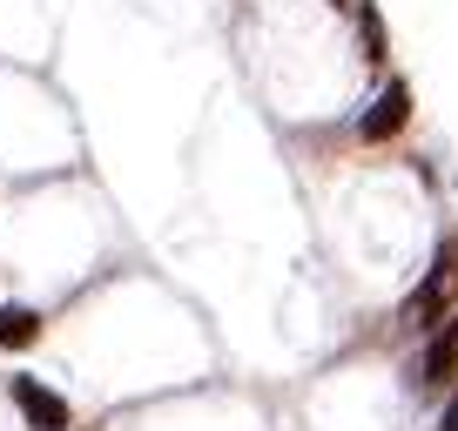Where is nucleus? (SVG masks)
Returning a JSON list of instances; mask_svg holds the SVG:
<instances>
[{
	"instance_id": "6e6552de",
	"label": "nucleus",
	"mask_w": 458,
	"mask_h": 431,
	"mask_svg": "<svg viewBox=\"0 0 458 431\" xmlns=\"http://www.w3.org/2000/svg\"><path fill=\"white\" fill-rule=\"evenodd\" d=\"M337 7H344V0H337Z\"/></svg>"
},
{
	"instance_id": "20e7f679",
	"label": "nucleus",
	"mask_w": 458,
	"mask_h": 431,
	"mask_svg": "<svg viewBox=\"0 0 458 431\" xmlns=\"http://www.w3.org/2000/svg\"><path fill=\"white\" fill-rule=\"evenodd\" d=\"M418 385H425V391H445V385H458V310L445 317L438 331H431V344H425V364H418Z\"/></svg>"
},
{
	"instance_id": "1a4fd4ad",
	"label": "nucleus",
	"mask_w": 458,
	"mask_h": 431,
	"mask_svg": "<svg viewBox=\"0 0 458 431\" xmlns=\"http://www.w3.org/2000/svg\"><path fill=\"white\" fill-rule=\"evenodd\" d=\"M68 431H74V425H68Z\"/></svg>"
},
{
	"instance_id": "0eeeda50",
	"label": "nucleus",
	"mask_w": 458,
	"mask_h": 431,
	"mask_svg": "<svg viewBox=\"0 0 458 431\" xmlns=\"http://www.w3.org/2000/svg\"><path fill=\"white\" fill-rule=\"evenodd\" d=\"M438 431H458V391L445 398V418H438Z\"/></svg>"
},
{
	"instance_id": "f03ea898",
	"label": "nucleus",
	"mask_w": 458,
	"mask_h": 431,
	"mask_svg": "<svg viewBox=\"0 0 458 431\" xmlns=\"http://www.w3.org/2000/svg\"><path fill=\"white\" fill-rule=\"evenodd\" d=\"M7 404L21 411V425H28V431H68V425H74V404L61 398L55 385H41L34 371H14V377H7Z\"/></svg>"
},
{
	"instance_id": "f257e3e1",
	"label": "nucleus",
	"mask_w": 458,
	"mask_h": 431,
	"mask_svg": "<svg viewBox=\"0 0 458 431\" xmlns=\"http://www.w3.org/2000/svg\"><path fill=\"white\" fill-rule=\"evenodd\" d=\"M452 310H458V236L445 230L438 249H431V270L418 276V290L398 303V324L404 331H438Z\"/></svg>"
},
{
	"instance_id": "423d86ee",
	"label": "nucleus",
	"mask_w": 458,
	"mask_h": 431,
	"mask_svg": "<svg viewBox=\"0 0 458 431\" xmlns=\"http://www.w3.org/2000/svg\"><path fill=\"white\" fill-rule=\"evenodd\" d=\"M358 47H364V61L371 68H385V14H377V0H358Z\"/></svg>"
},
{
	"instance_id": "7ed1b4c3",
	"label": "nucleus",
	"mask_w": 458,
	"mask_h": 431,
	"mask_svg": "<svg viewBox=\"0 0 458 431\" xmlns=\"http://www.w3.org/2000/svg\"><path fill=\"white\" fill-rule=\"evenodd\" d=\"M404 129H411V88L385 81V88H377V101L358 115V135H364V142H398Z\"/></svg>"
},
{
	"instance_id": "39448f33",
	"label": "nucleus",
	"mask_w": 458,
	"mask_h": 431,
	"mask_svg": "<svg viewBox=\"0 0 458 431\" xmlns=\"http://www.w3.org/2000/svg\"><path fill=\"white\" fill-rule=\"evenodd\" d=\"M34 344H41V310L0 303V351H34Z\"/></svg>"
}]
</instances>
